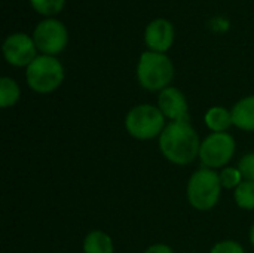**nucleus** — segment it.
Returning a JSON list of instances; mask_svg holds the SVG:
<instances>
[{
	"label": "nucleus",
	"mask_w": 254,
	"mask_h": 253,
	"mask_svg": "<svg viewBox=\"0 0 254 253\" xmlns=\"http://www.w3.org/2000/svg\"><path fill=\"white\" fill-rule=\"evenodd\" d=\"M159 146L167 160L180 166L192 163L201 149L196 131L185 121L170 122L161 133Z\"/></svg>",
	"instance_id": "obj_1"
},
{
	"label": "nucleus",
	"mask_w": 254,
	"mask_h": 253,
	"mask_svg": "<svg viewBox=\"0 0 254 253\" xmlns=\"http://www.w3.org/2000/svg\"><path fill=\"white\" fill-rule=\"evenodd\" d=\"M173 75L174 67L167 55L153 51L141 54L137 67V78L143 88L149 91L165 89L171 82Z\"/></svg>",
	"instance_id": "obj_2"
},
{
	"label": "nucleus",
	"mask_w": 254,
	"mask_h": 253,
	"mask_svg": "<svg viewBox=\"0 0 254 253\" xmlns=\"http://www.w3.org/2000/svg\"><path fill=\"white\" fill-rule=\"evenodd\" d=\"M220 176L210 169L198 170L189 180L188 198L189 203L198 210L213 209L220 197Z\"/></svg>",
	"instance_id": "obj_3"
},
{
	"label": "nucleus",
	"mask_w": 254,
	"mask_h": 253,
	"mask_svg": "<svg viewBox=\"0 0 254 253\" xmlns=\"http://www.w3.org/2000/svg\"><path fill=\"white\" fill-rule=\"evenodd\" d=\"M64 79L61 63L51 55H40L27 67V82L36 92H51L57 89Z\"/></svg>",
	"instance_id": "obj_4"
},
{
	"label": "nucleus",
	"mask_w": 254,
	"mask_h": 253,
	"mask_svg": "<svg viewBox=\"0 0 254 253\" xmlns=\"http://www.w3.org/2000/svg\"><path fill=\"white\" fill-rule=\"evenodd\" d=\"M128 133L140 140H149L164 131V113L150 104H141L134 107L125 121Z\"/></svg>",
	"instance_id": "obj_5"
},
{
	"label": "nucleus",
	"mask_w": 254,
	"mask_h": 253,
	"mask_svg": "<svg viewBox=\"0 0 254 253\" xmlns=\"http://www.w3.org/2000/svg\"><path fill=\"white\" fill-rule=\"evenodd\" d=\"M33 40L36 43V48L45 55L58 54L67 45V28L58 19H43L36 25Z\"/></svg>",
	"instance_id": "obj_6"
},
{
	"label": "nucleus",
	"mask_w": 254,
	"mask_h": 253,
	"mask_svg": "<svg viewBox=\"0 0 254 253\" xmlns=\"http://www.w3.org/2000/svg\"><path fill=\"white\" fill-rule=\"evenodd\" d=\"M235 152V140L226 133H214L208 136L199 149V158L207 167L225 166Z\"/></svg>",
	"instance_id": "obj_7"
},
{
	"label": "nucleus",
	"mask_w": 254,
	"mask_h": 253,
	"mask_svg": "<svg viewBox=\"0 0 254 253\" xmlns=\"http://www.w3.org/2000/svg\"><path fill=\"white\" fill-rule=\"evenodd\" d=\"M3 54L9 64L28 67L36 58V43L30 36L24 33H15L7 36V39L4 40Z\"/></svg>",
	"instance_id": "obj_8"
},
{
	"label": "nucleus",
	"mask_w": 254,
	"mask_h": 253,
	"mask_svg": "<svg viewBox=\"0 0 254 253\" xmlns=\"http://www.w3.org/2000/svg\"><path fill=\"white\" fill-rule=\"evenodd\" d=\"M174 40V27L165 18L153 19L144 33V42L153 52H164L167 51Z\"/></svg>",
	"instance_id": "obj_9"
},
{
	"label": "nucleus",
	"mask_w": 254,
	"mask_h": 253,
	"mask_svg": "<svg viewBox=\"0 0 254 253\" xmlns=\"http://www.w3.org/2000/svg\"><path fill=\"white\" fill-rule=\"evenodd\" d=\"M159 110L173 121L189 122L188 101L177 88H165L159 95Z\"/></svg>",
	"instance_id": "obj_10"
},
{
	"label": "nucleus",
	"mask_w": 254,
	"mask_h": 253,
	"mask_svg": "<svg viewBox=\"0 0 254 253\" xmlns=\"http://www.w3.org/2000/svg\"><path fill=\"white\" fill-rule=\"evenodd\" d=\"M232 122L246 131H254V95L240 100L232 109Z\"/></svg>",
	"instance_id": "obj_11"
},
{
	"label": "nucleus",
	"mask_w": 254,
	"mask_h": 253,
	"mask_svg": "<svg viewBox=\"0 0 254 253\" xmlns=\"http://www.w3.org/2000/svg\"><path fill=\"white\" fill-rule=\"evenodd\" d=\"M205 124L214 133H223L234 124L232 113H229L225 107H211L205 115Z\"/></svg>",
	"instance_id": "obj_12"
},
{
	"label": "nucleus",
	"mask_w": 254,
	"mask_h": 253,
	"mask_svg": "<svg viewBox=\"0 0 254 253\" xmlns=\"http://www.w3.org/2000/svg\"><path fill=\"white\" fill-rule=\"evenodd\" d=\"M83 252L85 253H113L112 239L101 233V231H92L86 236L83 243Z\"/></svg>",
	"instance_id": "obj_13"
},
{
	"label": "nucleus",
	"mask_w": 254,
	"mask_h": 253,
	"mask_svg": "<svg viewBox=\"0 0 254 253\" xmlns=\"http://www.w3.org/2000/svg\"><path fill=\"white\" fill-rule=\"evenodd\" d=\"M19 98V88L15 81L10 78L0 79V106L7 107L18 101Z\"/></svg>",
	"instance_id": "obj_14"
},
{
	"label": "nucleus",
	"mask_w": 254,
	"mask_h": 253,
	"mask_svg": "<svg viewBox=\"0 0 254 253\" xmlns=\"http://www.w3.org/2000/svg\"><path fill=\"white\" fill-rule=\"evenodd\" d=\"M235 201L240 207L253 210L254 209V182L244 180L235 188Z\"/></svg>",
	"instance_id": "obj_15"
},
{
	"label": "nucleus",
	"mask_w": 254,
	"mask_h": 253,
	"mask_svg": "<svg viewBox=\"0 0 254 253\" xmlns=\"http://www.w3.org/2000/svg\"><path fill=\"white\" fill-rule=\"evenodd\" d=\"M30 1L39 13L55 15L63 9L65 0H30Z\"/></svg>",
	"instance_id": "obj_16"
},
{
	"label": "nucleus",
	"mask_w": 254,
	"mask_h": 253,
	"mask_svg": "<svg viewBox=\"0 0 254 253\" xmlns=\"http://www.w3.org/2000/svg\"><path fill=\"white\" fill-rule=\"evenodd\" d=\"M241 171L238 169H225L220 174V182H222V186L225 188H237L240 183H241Z\"/></svg>",
	"instance_id": "obj_17"
},
{
	"label": "nucleus",
	"mask_w": 254,
	"mask_h": 253,
	"mask_svg": "<svg viewBox=\"0 0 254 253\" xmlns=\"http://www.w3.org/2000/svg\"><path fill=\"white\" fill-rule=\"evenodd\" d=\"M238 170L241 171L243 177H246V180L254 182V154L246 155L240 161V169Z\"/></svg>",
	"instance_id": "obj_18"
},
{
	"label": "nucleus",
	"mask_w": 254,
	"mask_h": 253,
	"mask_svg": "<svg viewBox=\"0 0 254 253\" xmlns=\"http://www.w3.org/2000/svg\"><path fill=\"white\" fill-rule=\"evenodd\" d=\"M211 253H244V249L235 242H222L213 248Z\"/></svg>",
	"instance_id": "obj_19"
},
{
	"label": "nucleus",
	"mask_w": 254,
	"mask_h": 253,
	"mask_svg": "<svg viewBox=\"0 0 254 253\" xmlns=\"http://www.w3.org/2000/svg\"><path fill=\"white\" fill-rule=\"evenodd\" d=\"M144 253H173V251L165 245H155V246L149 248Z\"/></svg>",
	"instance_id": "obj_20"
},
{
	"label": "nucleus",
	"mask_w": 254,
	"mask_h": 253,
	"mask_svg": "<svg viewBox=\"0 0 254 253\" xmlns=\"http://www.w3.org/2000/svg\"><path fill=\"white\" fill-rule=\"evenodd\" d=\"M250 240H252V245L254 246V225L253 228H252V233H250Z\"/></svg>",
	"instance_id": "obj_21"
}]
</instances>
